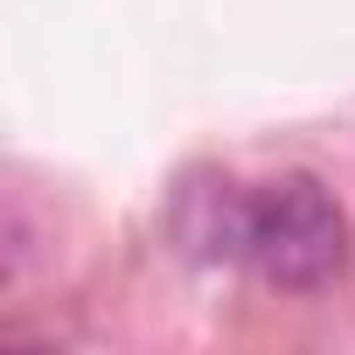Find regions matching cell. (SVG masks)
Returning <instances> with one entry per match:
<instances>
[{
	"instance_id": "obj_1",
	"label": "cell",
	"mask_w": 355,
	"mask_h": 355,
	"mask_svg": "<svg viewBox=\"0 0 355 355\" xmlns=\"http://www.w3.org/2000/svg\"><path fill=\"white\" fill-rule=\"evenodd\" d=\"M209 216L189 230L202 258L244 265L279 293H313L348 265V216L313 174H272L258 189H230L202 202Z\"/></svg>"
}]
</instances>
